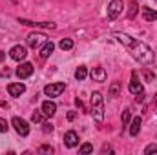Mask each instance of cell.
I'll use <instances>...</instances> for the list:
<instances>
[{
	"label": "cell",
	"mask_w": 157,
	"mask_h": 155,
	"mask_svg": "<svg viewBox=\"0 0 157 155\" xmlns=\"http://www.w3.org/2000/svg\"><path fill=\"white\" fill-rule=\"evenodd\" d=\"M115 39L119 42H122L130 51H132V55L141 62V64H152L154 62V59H155V55H154V51L146 46V44H143V42H139V40L132 39L130 35H126V33H117L115 35Z\"/></svg>",
	"instance_id": "6da1fadb"
},
{
	"label": "cell",
	"mask_w": 157,
	"mask_h": 155,
	"mask_svg": "<svg viewBox=\"0 0 157 155\" xmlns=\"http://www.w3.org/2000/svg\"><path fill=\"white\" fill-rule=\"evenodd\" d=\"M91 117L97 122H102L104 119V99L99 91L91 93Z\"/></svg>",
	"instance_id": "7a4b0ae2"
},
{
	"label": "cell",
	"mask_w": 157,
	"mask_h": 155,
	"mask_svg": "<svg viewBox=\"0 0 157 155\" xmlns=\"http://www.w3.org/2000/svg\"><path fill=\"white\" fill-rule=\"evenodd\" d=\"M122 9H124L122 0H112L110 6H108V18H110V20H115L119 15L122 13Z\"/></svg>",
	"instance_id": "3957f363"
},
{
	"label": "cell",
	"mask_w": 157,
	"mask_h": 155,
	"mask_svg": "<svg viewBox=\"0 0 157 155\" xmlns=\"http://www.w3.org/2000/svg\"><path fill=\"white\" fill-rule=\"evenodd\" d=\"M64 89H66V84H64V82H55V84H48V86L44 88V93H46L48 97H59Z\"/></svg>",
	"instance_id": "277c9868"
},
{
	"label": "cell",
	"mask_w": 157,
	"mask_h": 155,
	"mask_svg": "<svg viewBox=\"0 0 157 155\" xmlns=\"http://www.w3.org/2000/svg\"><path fill=\"white\" fill-rule=\"evenodd\" d=\"M11 124L15 126V131H17L18 135H22V137H26V135L29 133V126H28V122H26L24 119H20V117H13V120H11Z\"/></svg>",
	"instance_id": "5b68a950"
},
{
	"label": "cell",
	"mask_w": 157,
	"mask_h": 155,
	"mask_svg": "<svg viewBox=\"0 0 157 155\" xmlns=\"http://www.w3.org/2000/svg\"><path fill=\"white\" fill-rule=\"evenodd\" d=\"M128 89H130V93H132V95H143V93H144L143 84H141V80H139V77H137V73H135V71L132 73V82H130Z\"/></svg>",
	"instance_id": "8992f818"
},
{
	"label": "cell",
	"mask_w": 157,
	"mask_h": 155,
	"mask_svg": "<svg viewBox=\"0 0 157 155\" xmlns=\"http://www.w3.org/2000/svg\"><path fill=\"white\" fill-rule=\"evenodd\" d=\"M48 40V37L44 33H29L28 35V46L29 47H39L40 44H44Z\"/></svg>",
	"instance_id": "52a82bcc"
},
{
	"label": "cell",
	"mask_w": 157,
	"mask_h": 155,
	"mask_svg": "<svg viewBox=\"0 0 157 155\" xmlns=\"http://www.w3.org/2000/svg\"><path fill=\"white\" fill-rule=\"evenodd\" d=\"M33 75V64H29V62H24V64H20L18 68H17V77L18 78H28Z\"/></svg>",
	"instance_id": "ba28073f"
},
{
	"label": "cell",
	"mask_w": 157,
	"mask_h": 155,
	"mask_svg": "<svg viewBox=\"0 0 157 155\" xmlns=\"http://www.w3.org/2000/svg\"><path fill=\"white\" fill-rule=\"evenodd\" d=\"M26 47L24 46H13L11 47V51H9V57L13 59V60H24L26 59Z\"/></svg>",
	"instance_id": "9c48e42d"
},
{
	"label": "cell",
	"mask_w": 157,
	"mask_h": 155,
	"mask_svg": "<svg viewBox=\"0 0 157 155\" xmlns=\"http://www.w3.org/2000/svg\"><path fill=\"white\" fill-rule=\"evenodd\" d=\"M24 91H26V86L20 84V82H13V84L7 86V93H9L11 97H20Z\"/></svg>",
	"instance_id": "30bf717a"
},
{
	"label": "cell",
	"mask_w": 157,
	"mask_h": 155,
	"mask_svg": "<svg viewBox=\"0 0 157 155\" xmlns=\"http://www.w3.org/2000/svg\"><path fill=\"white\" fill-rule=\"evenodd\" d=\"M64 144H66L68 148H75L78 144V135L75 131H66V133H64Z\"/></svg>",
	"instance_id": "8fae6325"
},
{
	"label": "cell",
	"mask_w": 157,
	"mask_h": 155,
	"mask_svg": "<svg viewBox=\"0 0 157 155\" xmlns=\"http://www.w3.org/2000/svg\"><path fill=\"white\" fill-rule=\"evenodd\" d=\"M55 112H57V104L55 102H51V100H44L42 102V113L46 117H53Z\"/></svg>",
	"instance_id": "7c38bea8"
},
{
	"label": "cell",
	"mask_w": 157,
	"mask_h": 155,
	"mask_svg": "<svg viewBox=\"0 0 157 155\" xmlns=\"http://www.w3.org/2000/svg\"><path fill=\"white\" fill-rule=\"evenodd\" d=\"M90 77L93 78L95 82H104L106 80V71H104V68H93L90 71Z\"/></svg>",
	"instance_id": "4fadbf2b"
},
{
	"label": "cell",
	"mask_w": 157,
	"mask_h": 155,
	"mask_svg": "<svg viewBox=\"0 0 157 155\" xmlns=\"http://www.w3.org/2000/svg\"><path fill=\"white\" fill-rule=\"evenodd\" d=\"M53 49H55V44L51 40H46L44 46H42V49H40V59H48L53 53Z\"/></svg>",
	"instance_id": "5bb4252c"
},
{
	"label": "cell",
	"mask_w": 157,
	"mask_h": 155,
	"mask_svg": "<svg viewBox=\"0 0 157 155\" xmlns=\"http://www.w3.org/2000/svg\"><path fill=\"white\" fill-rule=\"evenodd\" d=\"M141 124H143V119L141 117H135L132 120V126H130V135L132 137H137V133L141 131Z\"/></svg>",
	"instance_id": "9a60e30c"
},
{
	"label": "cell",
	"mask_w": 157,
	"mask_h": 155,
	"mask_svg": "<svg viewBox=\"0 0 157 155\" xmlns=\"http://www.w3.org/2000/svg\"><path fill=\"white\" fill-rule=\"evenodd\" d=\"M143 15H144V20H148V22L157 20V13L154 9H150V7H143Z\"/></svg>",
	"instance_id": "2e32d148"
},
{
	"label": "cell",
	"mask_w": 157,
	"mask_h": 155,
	"mask_svg": "<svg viewBox=\"0 0 157 155\" xmlns=\"http://www.w3.org/2000/svg\"><path fill=\"white\" fill-rule=\"evenodd\" d=\"M59 46H60V49H62V51H70V49L73 47V40H71V39H62Z\"/></svg>",
	"instance_id": "e0dca14e"
},
{
	"label": "cell",
	"mask_w": 157,
	"mask_h": 155,
	"mask_svg": "<svg viewBox=\"0 0 157 155\" xmlns=\"http://www.w3.org/2000/svg\"><path fill=\"white\" fill-rule=\"evenodd\" d=\"M86 77H88V70H86L84 66H78L77 71H75V78H77V80H84Z\"/></svg>",
	"instance_id": "ac0fdd59"
},
{
	"label": "cell",
	"mask_w": 157,
	"mask_h": 155,
	"mask_svg": "<svg viewBox=\"0 0 157 155\" xmlns=\"http://www.w3.org/2000/svg\"><path fill=\"white\" fill-rule=\"evenodd\" d=\"M119 91H121V86H119V82H113L112 86H110V97H117L119 95Z\"/></svg>",
	"instance_id": "d6986e66"
},
{
	"label": "cell",
	"mask_w": 157,
	"mask_h": 155,
	"mask_svg": "<svg viewBox=\"0 0 157 155\" xmlns=\"http://www.w3.org/2000/svg\"><path fill=\"white\" fill-rule=\"evenodd\" d=\"M135 13H137V4H135V0H132L130 11H128V18H135Z\"/></svg>",
	"instance_id": "ffe728a7"
},
{
	"label": "cell",
	"mask_w": 157,
	"mask_h": 155,
	"mask_svg": "<svg viewBox=\"0 0 157 155\" xmlns=\"http://www.w3.org/2000/svg\"><path fill=\"white\" fill-rule=\"evenodd\" d=\"M31 120H33V122H37V124L44 122V113H42V112H35V113L31 115Z\"/></svg>",
	"instance_id": "44dd1931"
},
{
	"label": "cell",
	"mask_w": 157,
	"mask_h": 155,
	"mask_svg": "<svg viewBox=\"0 0 157 155\" xmlns=\"http://www.w3.org/2000/svg\"><path fill=\"white\" fill-rule=\"evenodd\" d=\"M91 152H93V146L90 142H86V144L80 146V153H91Z\"/></svg>",
	"instance_id": "7402d4cb"
},
{
	"label": "cell",
	"mask_w": 157,
	"mask_h": 155,
	"mask_svg": "<svg viewBox=\"0 0 157 155\" xmlns=\"http://www.w3.org/2000/svg\"><path fill=\"white\" fill-rule=\"evenodd\" d=\"M144 153H146V155L157 153V146H155V144H150V146H146V148H144Z\"/></svg>",
	"instance_id": "603a6c76"
},
{
	"label": "cell",
	"mask_w": 157,
	"mask_h": 155,
	"mask_svg": "<svg viewBox=\"0 0 157 155\" xmlns=\"http://www.w3.org/2000/svg\"><path fill=\"white\" fill-rule=\"evenodd\" d=\"M40 153H53V148L51 146H48V144H44V146H40L39 148Z\"/></svg>",
	"instance_id": "cb8c5ba5"
},
{
	"label": "cell",
	"mask_w": 157,
	"mask_h": 155,
	"mask_svg": "<svg viewBox=\"0 0 157 155\" xmlns=\"http://www.w3.org/2000/svg\"><path fill=\"white\" fill-rule=\"evenodd\" d=\"M128 120H130V110H124V112H122V124L126 126Z\"/></svg>",
	"instance_id": "d4e9b609"
},
{
	"label": "cell",
	"mask_w": 157,
	"mask_h": 155,
	"mask_svg": "<svg viewBox=\"0 0 157 155\" xmlns=\"http://www.w3.org/2000/svg\"><path fill=\"white\" fill-rule=\"evenodd\" d=\"M4 131H7V122H6V119L0 117V133H4Z\"/></svg>",
	"instance_id": "484cf974"
},
{
	"label": "cell",
	"mask_w": 157,
	"mask_h": 155,
	"mask_svg": "<svg viewBox=\"0 0 157 155\" xmlns=\"http://www.w3.org/2000/svg\"><path fill=\"white\" fill-rule=\"evenodd\" d=\"M144 77H146V80H154V73H150V71H144Z\"/></svg>",
	"instance_id": "4316f807"
},
{
	"label": "cell",
	"mask_w": 157,
	"mask_h": 155,
	"mask_svg": "<svg viewBox=\"0 0 157 155\" xmlns=\"http://www.w3.org/2000/svg\"><path fill=\"white\" fill-rule=\"evenodd\" d=\"M75 117H77L75 112H70V113H68V120H75Z\"/></svg>",
	"instance_id": "83f0119b"
},
{
	"label": "cell",
	"mask_w": 157,
	"mask_h": 155,
	"mask_svg": "<svg viewBox=\"0 0 157 155\" xmlns=\"http://www.w3.org/2000/svg\"><path fill=\"white\" fill-rule=\"evenodd\" d=\"M51 130H53V126H51V124H48V122H46V124H44V131H51Z\"/></svg>",
	"instance_id": "f1b7e54d"
},
{
	"label": "cell",
	"mask_w": 157,
	"mask_h": 155,
	"mask_svg": "<svg viewBox=\"0 0 157 155\" xmlns=\"http://www.w3.org/2000/svg\"><path fill=\"white\" fill-rule=\"evenodd\" d=\"M75 104H77L78 108H80V110L84 108V104H82V100H80V99H75Z\"/></svg>",
	"instance_id": "f546056e"
},
{
	"label": "cell",
	"mask_w": 157,
	"mask_h": 155,
	"mask_svg": "<svg viewBox=\"0 0 157 155\" xmlns=\"http://www.w3.org/2000/svg\"><path fill=\"white\" fill-rule=\"evenodd\" d=\"M2 77H9V70H7V68H6V70L2 71Z\"/></svg>",
	"instance_id": "4dcf8cb0"
},
{
	"label": "cell",
	"mask_w": 157,
	"mask_h": 155,
	"mask_svg": "<svg viewBox=\"0 0 157 155\" xmlns=\"http://www.w3.org/2000/svg\"><path fill=\"white\" fill-rule=\"evenodd\" d=\"M13 2H17V0H13Z\"/></svg>",
	"instance_id": "1f68e13d"
},
{
	"label": "cell",
	"mask_w": 157,
	"mask_h": 155,
	"mask_svg": "<svg viewBox=\"0 0 157 155\" xmlns=\"http://www.w3.org/2000/svg\"><path fill=\"white\" fill-rule=\"evenodd\" d=\"M155 2H157V0H155Z\"/></svg>",
	"instance_id": "d6a6232c"
}]
</instances>
